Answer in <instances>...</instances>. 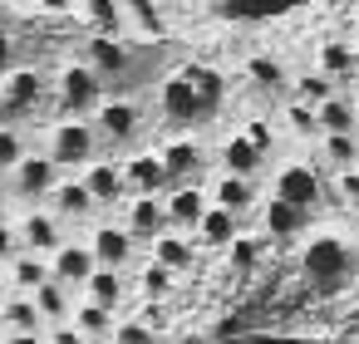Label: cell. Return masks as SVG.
<instances>
[{"mask_svg":"<svg viewBox=\"0 0 359 344\" xmlns=\"http://www.w3.org/2000/svg\"><path fill=\"white\" fill-rule=\"evenodd\" d=\"M0 329H45V315L25 290H11L0 300Z\"/></svg>","mask_w":359,"mask_h":344,"instance_id":"4316f807","label":"cell"},{"mask_svg":"<svg viewBox=\"0 0 359 344\" xmlns=\"http://www.w3.org/2000/svg\"><path fill=\"white\" fill-rule=\"evenodd\" d=\"M74 11H84L94 35H118L123 30V6L118 0H74Z\"/></svg>","mask_w":359,"mask_h":344,"instance_id":"4dcf8cb0","label":"cell"},{"mask_svg":"<svg viewBox=\"0 0 359 344\" xmlns=\"http://www.w3.org/2000/svg\"><path fill=\"white\" fill-rule=\"evenodd\" d=\"M285 128H290L295 138H320L315 109H310V104H300V99H290V104H285Z\"/></svg>","mask_w":359,"mask_h":344,"instance_id":"74e56055","label":"cell"},{"mask_svg":"<svg viewBox=\"0 0 359 344\" xmlns=\"http://www.w3.org/2000/svg\"><path fill=\"white\" fill-rule=\"evenodd\" d=\"M45 275H50V261H45L40 251H20V256L6 266V280H11V290H25V295H30V290H35Z\"/></svg>","mask_w":359,"mask_h":344,"instance_id":"f546056e","label":"cell"},{"mask_svg":"<svg viewBox=\"0 0 359 344\" xmlns=\"http://www.w3.org/2000/svg\"><path fill=\"white\" fill-rule=\"evenodd\" d=\"M354 261H349V246L334 241V236H315L305 246V275L315 280V290H339L349 280Z\"/></svg>","mask_w":359,"mask_h":344,"instance_id":"7a4b0ae2","label":"cell"},{"mask_svg":"<svg viewBox=\"0 0 359 344\" xmlns=\"http://www.w3.org/2000/svg\"><path fill=\"white\" fill-rule=\"evenodd\" d=\"M138 319H143V324H148V329H158V334H163V329H168V310H163V305H158V300H148V305H143V315H138Z\"/></svg>","mask_w":359,"mask_h":344,"instance_id":"bcb514c9","label":"cell"},{"mask_svg":"<svg viewBox=\"0 0 359 344\" xmlns=\"http://www.w3.org/2000/svg\"><path fill=\"white\" fill-rule=\"evenodd\" d=\"M6 177H11V192H15L20 202H30V207H35V202H45V197H50V187L60 182V167H55V158H50V153H30V148H25V153H20V163H15Z\"/></svg>","mask_w":359,"mask_h":344,"instance_id":"277c9868","label":"cell"},{"mask_svg":"<svg viewBox=\"0 0 359 344\" xmlns=\"http://www.w3.org/2000/svg\"><path fill=\"white\" fill-rule=\"evenodd\" d=\"M84 64L109 84V79H128V74L138 69V55H133V45L118 40V35H89V40H84Z\"/></svg>","mask_w":359,"mask_h":344,"instance_id":"5b68a950","label":"cell"},{"mask_svg":"<svg viewBox=\"0 0 359 344\" xmlns=\"http://www.w3.org/2000/svg\"><path fill=\"white\" fill-rule=\"evenodd\" d=\"M217 207H226V212H236V216H246L251 207H256V177H241V172H222L217 182H212V192H207Z\"/></svg>","mask_w":359,"mask_h":344,"instance_id":"603a6c76","label":"cell"},{"mask_svg":"<svg viewBox=\"0 0 359 344\" xmlns=\"http://www.w3.org/2000/svg\"><path fill=\"white\" fill-rule=\"evenodd\" d=\"M315 123H320V133H354L359 128V109L344 94H330L325 104H315Z\"/></svg>","mask_w":359,"mask_h":344,"instance_id":"83f0119b","label":"cell"},{"mask_svg":"<svg viewBox=\"0 0 359 344\" xmlns=\"http://www.w3.org/2000/svg\"><path fill=\"white\" fill-rule=\"evenodd\" d=\"M20 153H25V133L11 128V123H0V172H11L20 163Z\"/></svg>","mask_w":359,"mask_h":344,"instance_id":"ab89813d","label":"cell"},{"mask_svg":"<svg viewBox=\"0 0 359 344\" xmlns=\"http://www.w3.org/2000/svg\"><path fill=\"white\" fill-rule=\"evenodd\" d=\"M99 261H94V251H89V241H60L55 251H50V275L55 280H65L69 290H79L84 280H89V270H94Z\"/></svg>","mask_w":359,"mask_h":344,"instance_id":"9a60e30c","label":"cell"},{"mask_svg":"<svg viewBox=\"0 0 359 344\" xmlns=\"http://www.w3.org/2000/svg\"><path fill=\"white\" fill-rule=\"evenodd\" d=\"M123 226L133 231V241H153L163 226H168V207H163V192H128L123 202Z\"/></svg>","mask_w":359,"mask_h":344,"instance_id":"9c48e42d","label":"cell"},{"mask_svg":"<svg viewBox=\"0 0 359 344\" xmlns=\"http://www.w3.org/2000/svg\"><path fill=\"white\" fill-rule=\"evenodd\" d=\"M11 55H15V45H11V35H6V30H0V69L11 64Z\"/></svg>","mask_w":359,"mask_h":344,"instance_id":"681fc988","label":"cell"},{"mask_svg":"<svg viewBox=\"0 0 359 344\" xmlns=\"http://www.w3.org/2000/svg\"><path fill=\"white\" fill-rule=\"evenodd\" d=\"M0 280H6V270H0Z\"/></svg>","mask_w":359,"mask_h":344,"instance_id":"db71d44e","label":"cell"},{"mask_svg":"<svg viewBox=\"0 0 359 344\" xmlns=\"http://www.w3.org/2000/svg\"><path fill=\"white\" fill-rule=\"evenodd\" d=\"M69 319L84 329V339H94V334H114V319H118V310H104V305H94V300H74Z\"/></svg>","mask_w":359,"mask_h":344,"instance_id":"1f68e13d","label":"cell"},{"mask_svg":"<svg viewBox=\"0 0 359 344\" xmlns=\"http://www.w3.org/2000/svg\"><path fill=\"white\" fill-rule=\"evenodd\" d=\"M45 344H84V329L74 319H55V324H45Z\"/></svg>","mask_w":359,"mask_h":344,"instance_id":"b9f144b4","label":"cell"},{"mask_svg":"<svg viewBox=\"0 0 359 344\" xmlns=\"http://www.w3.org/2000/svg\"><path fill=\"white\" fill-rule=\"evenodd\" d=\"M50 158H55V167H84V163H94L99 158V133H94V123L89 118H60L55 128H50Z\"/></svg>","mask_w":359,"mask_h":344,"instance_id":"6da1fadb","label":"cell"},{"mask_svg":"<svg viewBox=\"0 0 359 344\" xmlns=\"http://www.w3.org/2000/svg\"><path fill=\"white\" fill-rule=\"evenodd\" d=\"M207 187L202 182H168L163 187V207H168V226H177V231H192L197 226V216L207 212Z\"/></svg>","mask_w":359,"mask_h":344,"instance_id":"5bb4252c","label":"cell"},{"mask_svg":"<svg viewBox=\"0 0 359 344\" xmlns=\"http://www.w3.org/2000/svg\"><path fill=\"white\" fill-rule=\"evenodd\" d=\"M148 246H153V261H163V266L177 270V275L197 266V236H187V231H177V226H163Z\"/></svg>","mask_w":359,"mask_h":344,"instance_id":"ac0fdd59","label":"cell"},{"mask_svg":"<svg viewBox=\"0 0 359 344\" xmlns=\"http://www.w3.org/2000/svg\"><path fill=\"white\" fill-rule=\"evenodd\" d=\"M305 226H310V212H305V207H295V202H285V197H271V202H266V231H271L276 241L300 236Z\"/></svg>","mask_w":359,"mask_h":344,"instance_id":"d4e9b609","label":"cell"},{"mask_svg":"<svg viewBox=\"0 0 359 344\" xmlns=\"http://www.w3.org/2000/svg\"><path fill=\"white\" fill-rule=\"evenodd\" d=\"M99 104H104V79L89 64H69L60 74V109H65V118H89Z\"/></svg>","mask_w":359,"mask_h":344,"instance_id":"8992f818","label":"cell"},{"mask_svg":"<svg viewBox=\"0 0 359 344\" xmlns=\"http://www.w3.org/2000/svg\"><path fill=\"white\" fill-rule=\"evenodd\" d=\"M320 143H325V163H330V167H354V158H359V133H320Z\"/></svg>","mask_w":359,"mask_h":344,"instance_id":"d590c367","label":"cell"},{"mask_svg":"<svg viewBox=\"0 0 359 344\" xmlns=\"http://www.w3.org/2000/svg\"><path fill=\"white\" fill-rule=\"evenodd\" d=\"M158 158L168 167V182H202V172H207V148L197 138H168L158 148Z\"/></svg>","mask_w":359,"mask_h":344,"instance_id":"7c38bea8","label":"cell"},{"mask_svg":"<svg viewBox=\"0 0 359 344\" xmlns=\"http://www.w3.org/2000/svg\"><path fill=\"white\" fill-rule=\"evenodd\" d=\"M89 251H94L99 266H118V270H128L133 256H138V241H133V231H128L123 221H99V226L89 231Z\"/></svg>","mask_w":359,"mask_h":344,"instance_id":"30bf717a","label":"cell"},{"mask_svg":"<svg viewBox=\"0 0 359 344\" xmlns=\"http://www.w3.org/2000/svg\"><path fill=\"white\" fill-rule=\"evenodd\" d=\"M6 344H45V329H6Z\"/></svg>","mask_w":359,"mask_h":344,"instance_id":"7dc6e473","label":"cell"},{"mask_svg":"<svg viewBox=\"0 0 359 344\" xmlns=\"http://www.w3.org/2000/svg\"><path fill=\"white\" fill-rule=\"evenodd\" d=\"M40 94H45V79H40L35 69L6 74V84H0V118H20V113H30V109L40 104Z\"/></svg>","mask_w":359,"mask_h":344,"instance_id":"e0dca14e","label":"cell"},{"mask_svg":"<svg viewBox=\"0 0 359 344\" xmlns=\"http://www.w3.org/2000/svg\"><path fill=\"white\" fill-rule=\"evenodd\" d=\"M276 197H285V202L315 212V207L325 202V177H320L310 163H285V167L276 172Z\"/></svg>","mask_w":359,"mask_h":344,"instance_id":"ba28073f","label":"cell"},{"mask_svg":"<svg viewBox=\"0 0 359 344\" xmlns=\"http://www.w3.org/2000/svg\"><path fill=\"white\" fill-rule=\"evenodd\" d=\"M40 11H50V15H74V0H35Z\"/></svg>","mask_w":359,"mask_h":344,"instance_id":"c3c4849f","label":"cell"},{"mask_svg":"<svg viewBox=\"0 0 359 344\" xmlns=\"http://www.w3.org/2000/svg\"><path fill=\"white\" fill-rule=\"evenodd\" d=\"M172 280H177V270H168L163 261L148 256V266H143V275H138L143 295H148V300H168V295H172Z\"/></svg>","mask_w":359,"mask_h":344,"instance_id":"8d00e7d4","label":"cell"},{"mask_svg":"<svg viewBox=\"0 0 359 344\" xmlns=\"http://www.w3.org/2000/svg\"><path fill=\"white\" fill-rule=\"evenodd\" d=\"M79 177H84V187L94 192V202H99V207H118V202L128 197V182H123V163L94 158V163H84V167H79Z\"/></svg>","mask_w":359,"mask_h":344,"instance_id":"2e32d148","label":"cell"},{"mask_svg":"<svg viewBox=\"0 0 359 344\" xmlns=\"http://www.w3.org/2000/svg\"><path fill=\"white\" fill-rule=\"evenodd\" d=\"M45 207H50L60 221H89V216L99 212V202H94V192L84 187V177H79V172H74V177H60V182L50 187Z\"/></svg>","mask_w":359,"mask_h":344,"instance_id":"4fadbf2b","label":"cell"},{"mask_svg":"<svg viewBox=\"0 0 359 344\" xmlns=\"http://www.w3.org/2000/svg\"><path fill=\"white\" fill-rule=\"evenodd\" d=\"M246 74H251V84L266 89V94H280V89L290 84V74H285L280 60H271V55H251V60H246Z\"/></svg>","mask_w":359,"mask_h":344,"instance_id":"d6a6232c","label":"cell"},{"mask_svg":"<svg viewBox=\"0 0 359 344\" xmlns=\"http://www.w3.org/2000/svg\"><path fill=\"white\" fill-rule=\"evenodd\" d=\"M354 69H359V55H354L349 40H325L320 45V74H330L339 84V79H354Z\"/></svg>","mask_w":359,"mask_h":344,"instance_id":"f1b7e54d","label":"cell"},{"mask_svg":"<svg viewBox=\"0 0 359 344\" xmlns=\"http://www.w3.org/2000/svg\"><path fill=\"white\" fill-rule=\"evenodd\" d=\"M241 231V216L236 212H226V207H217V202H207V212L197 216V226H192V236L202 241V246H212V251H226V241Z\"/></svg>","mask_w":359,"mask_h":344,"instance_id":"44dd1931","label":"cell"},{"mask_svg":"<svg viewBox=\"0 0 359 344\" xmlns=\"http://www.w3.org/2000/svg\"><path fill=\"white\" fill-rule=\"evenodd\" d=\"M158 113H163V123H172V128H197V123H207V113H202V104H197V94H192V84H187V74H172V79L158 84Z\"/></svg>","mask_w":359,"mask_h":344,"instance_id":"52a82bcc","label":"cell"},{"mask_svg":"<svg viewBox=\"0 0 359 344\" xmlns=\"http://www.w3.org/2000/svg\"><path fill=\"white\" fill-rule=\"evenodd\" d=\"M182 74H187L192 94H197L202 113H207V118H217V113H222V104H226V74H222V69H212V64H187Z\"/></svg>","mask_w":359,"mask_h":344,"instance_id":"ffe728a7","label":"cell"},{"mask_svg":"<svg viewBox=\"0 0 359 344\" xmlns=\"http://www.w3.org/2000/svg\"><path fill=\"white\" fill-rule=\"evenodd\" d=\"M261 167H266V153L236 128L226 143H222V172H241V177H261Z\"/></svg>","mask_w":359,"mask_h":344,"instance_id":"cb8c5ba5","label":"cell"},{"mask_svg":"<svg viewBox=\"0 0 359 344\" xmlns=\"http://www.w3.org/2000/svg\"><path fill=\"white\" fill-rule=\"evenodd\" d=\"M354 172H359V158H354Z\"/></svg>","mask_w":359,"mask_h":344,"instance_id":"f5cc1de1","label":"cell"},{"mask_svg":"<svg viewBox=\"0 0 359 344\" xmlns=\"http://www.w3.org/2000/svg\"><path fill=\"white\" fill-rule=\"evenodd\" d=\"M334 177H339V197L344 202H359V172L354 167H334Z\"/></svg>","mask_w":359,"mask_h":344,"instance_id":"f6af8a7d","label":"cell"},{"mask_svg":"<svg viewBox=\"0 0 359 344\" xmlns=\"http://www.w3.org/2000/svg\"><path fill=\"white\" fill-rule=\"evenodd\" d=\"M89 123H94L99 143H133L143 133V109L123 94H104V104L89 113Z\"/></svg>","mask_w":359,"mask_h":344,"instance_id":"3957f363","label":"cell"},{"mask_svg":"<svg viewBox=\"0 0 359 344\" xmlns=\"http://www.w3.org/2000/svg\"><path fill=\"white\" fill-rule=\"evenodd\" d=\"M241 133H246V138H251V143H256V148H261V153L271 158V148H276V128H271L266 118H251V123H246Z\"/></svg>","mask_w":359,"mask_h":344,"instance_id":"7bdbcfd3","label":"cell"},{"mask_svg":"<svg viewBox=\"0 0 359 344\" xmlns=\"http://www.w3.org/2000/svg\"><path fill=\"white\" fill-rule=\"evenodd\" d=\"M226 251H231V270H236V275H246V270L256 266V256H261V241H251V236H241V231H236V236L226 241Z\"/></svg>","mask_w":359,"mask_h":344,"instance_id":"f35d334b","label":"cell"},{"mask_svg":"<svg viewBox=\"0 0 359 344\" xmlns=\"http://www.w3.org/2000/svg\"><path fill=\"white\" fill-rule=\"evenodd\" d=\"M84 344H118L114 334H94V339H84Z\"/></svg>","mask_w":359,"mask_h":344,"instance_id":"f907efd6","label":"cell"},{"mask_svg":"<svg viewBox=\"0 0 359 344\" xmlns=\"http://www.w3.org/2000/svg\"><path fill=\"white\" fill-rule=\"evenodd\" d=\"M285 89H290V99H300V104H310V109H315V104H325L330 94H339L330 74H300V79H290Z\"/></svg>","mask_w":359,"mask_h":344,"instance_id":"e575fe53","label":"cell"},{"mask_svg":"<svg viewBox=\"0 0 359 344\" xmlns=\"http://www.w3.org/2000/svg\"><path fill=\"white\" fill-rule=\"evenodd\" d=\"M118 6H123V15H133V25L143 30V35H168V20H163V6H158V0H118Z\"/></svg>","mask_w":359,"mask_h":344,"instance_id":"836d02e7","label":"cell"},{"mask_svg":"<svg viewBox=\"0 0 359 344\" xmlns=\"http://www.w3.org/2000/svg\"><path fill=\"white\" fill-rule=\"evenodd\" d=\"M0 6H30V0H0Z\"/></svg>","mask_w":359,"mask_h":344,"instance_id":"816d5d0a","label":"cell"},{"mask_svg":"<svg viewBox=\"0 0 359 344\" xmlns=\"http://www.w3.org/2000/svg\"><path fill=\"white\" fill-rule=\"evenodd\" d=\"M15 231H20V251H40L45 261H50V251L65 241V221H60L45 202H35V207L20 216V226H15Z\"/></svg>","mask_w":359,"mask_h":344,"instance_id":"8fae6325","label":"cell"},{"mask_svg":"<svg viewBox=\"0 0 359 344\" xmlns=\"http://www.w3.org/2000/svg\"><path fill=\"white\" fill-rule=\"evenodd\" d=\"M79 290H84V300H94V305H104V310H118V305L128 300V270H118V266H94Z\"/></svg>","mask_w":359,"mask_h":344,"instance_id":"d6986e66","label":"cell"},{"mask_svg":"<svg viewBox=\"0 0 359 344\" xmlns=\"http://www.w3.org/2000/svg\"><path fill=\"white\" fill-rule=\"evenodd\" d=\"M15 256H20V231L11 221H0V270H6Z\"/></svg>","mask_w":359,"mask_h":344,"instance_id":"ee69618b","label":"cell"},{"mask_svg":"<svg viewBox=\"0 0 359 344\" xmlns=\"http://www.w3.org/2000/svg\"><path fill=\"white\" fill-rule=\"evenodd\" d=\"M114 339H118V344H158V329H148V324L133 315V319H114Z\"/></svg>","mask_w":359,"mask_h":344,"instance_id":"60d3db41","label":"cell"},{"mask_svg":"<svg viewBox=\"0 0 359 344\" xmlns=\"http://www.w3.org/2000/svg\"><path fill=\"white\" fill-rule=\"evenodd\" d=\"M123 182H128V192H163V187H168V167H163L158 148L133 153V158L123 163Z\"/></svg>","mask_w":359,"mask_h":344,"instance_id":"7402d4cb","label":"cell"},{"mask_svg":"<svg viewBox=\"0 0 359 344\" xmlns=\"http://www.w3.org/2000/svg\"><path fill=\"white\" fill-rule=\"evenodd\" d=\"M30 300L40 305L45 324H55V319H69V310H74V290H69L65 280H55V275H45V280L30 290Z\"/></svg>","mask_w":359,"mask_h":344,"instance_id":"484cf974","label":"cell"}]
</instances>
